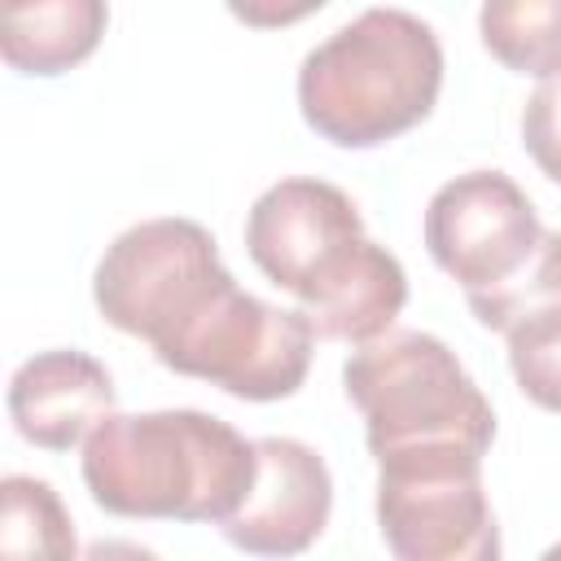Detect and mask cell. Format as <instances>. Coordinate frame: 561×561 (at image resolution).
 Wrapping results in <instances>:
<instances>
[{
  "label": "cell",
  "instance_id": "277c9868",
  "mask_svg": "<svg viewBox=\"0 0 561 561\" xmlns=\"http://www.w3.org/2000/svg\"><path fill=\"white\" fill-rule=\"evenodd\" d=\"M346 399L364 416V438L373 460L465 447L486 456L495 438V412L478 381L465 373L456 351L421 329H390L377 342L351 351Z\"/></svg>",
  "mask_w": 561,
  "mask_h": 561
},
{
  "label": "cell",
  "instance_id": "7a4b0ae2",
  "mask_svg": "<svg viewBox=\"0 0 561 561\" xmlns=\"http://www.w3.org/2000/svg\"><path fill=\"white\" fill-rule=\"evenodd\" d=\"M259 478V451L197 408L105 416L83 443V482L105 513L224 526Z\"/></svg>",
  "mask_w": 561,
  "mask_h": 561
},
{
  "label": "cell",
  "instance_id": "5b68a950",
  "mask_svg": "<svg viewBox=\"0 0 561 561\" xmlns=\"http://www.w3.org/2000/svg\"><path fill=\"white\" fill-rule=\"evenodd\" d=\"M237 280L219 263L215 237L193 219L167 215L131 224L105 245L92 298L118 333H131L162 355Z\"/></svg>",
  "mask_w": 561,
  "mask_h": 561
},
{
  "label": "cell",
  "instance_id": "ba28073f",
  "mask_svg": "<svg viewBox=\"0 0 561 561\" xmlns=\"http://www.w3.org/2000/svg\"><path fill=\"white\" fill-rule=\"evenodd\" d=\"M543 224L530 197L504 171H465L425 206V250L465 289H495L539 245Z\"/></svg>",
  "mask_w": 561,
  "mask_h": 561
},
{
  "label": "cell",
  "instance_id": "5bb4252c",
  "mask_svg": "<svg viewBox=\"0 0 561 561\" xmlns=\"http://www.w3.org/2000/svg\"><path fill=\"white\" fill-rule=\"evenodd\" d=\"M473 316L495 329V333H508L517 329L526 316L535 311H548V307H561V232H548L539 237V245L530 250V259L508 276L500 280L495 289H478V294H465Z\"/></svg>",
  "mask_w": 561,
  "mask_h": 561
},
{
  "label": "cell",
  "instance_id": "4fadbf2b",
  "mask_svg": "<svg viewBox=\"0 0 561 561\" xmlns=\"http://www.w3.org/2000/svg\"><path fill=\"white\" fill-rule=\"evenodd\" d=\"M478 31L486 53L517 75L561 70V0H486Z\"/></svg>",
  "mask_w": 561,
  "mask_h": 561
},
{
  "label": "cell",
  "instance_id": "7c38bea8",
  "mask_svg": "<svg viewBox=\"0 0 561 561\" xmlns=\"http://www.w3.org/2000/svg\"><path fill=\"white\" fill-rule=\"evenodd\" d=\"M0 561H75V522L44 478L0 482Z\"/></svg>",
  "mask_w": 561,
  "mask_h": 561
},
{
  "label": "cell",
  "instance_id": "ac0fdd59",
  "mask_svg": "<svg viewBox=\"0 0 561 561\" xmlns=\"http://www.w3.org/2000/svg\"><path fill=\"white\" fill-rule=\"evenodd\" d=\"M539 561H561V543H552V548H548V552H543Z\"/></svg>",
  "mask_w": 561,
  "mask_h": 561
},
{
  "label": "cell",
  "instance_id": "e0dca14e",
  "mask_svg": "<svg viewBox=\"0 0 561 561\" xmlns=\"http://www.w3.org/2000/svg\"><path fill=\"white\" fill-rule=\"evenodd\" d=\"M75 561H158L149 548H140V543H131V539H96V543H88Z\"/></svg>",
  "mask_w": 561,
  "mask_h": 561
},
{
  "label": "cell",
  "instance_id": "8fae6325",
  "mask_svg": "<svg viewBox=\"0 0 561 561\" xmlns=\"http://www.w3.org/2000/svg\"><path fill=\"white\" fill-rule=\"evenodd\" d=\"M101 0H48V4H9L0 13V53L13 70L57 75L83 61L105 31Z\"/></svg>",
  "mask_w": 561,
  "mask_h": 561
},
{
  "label": "cell",
  "instance_id": "3957f363",
  "mask_svg": "<svg viewBox=\"0 0 561 561\" xmlns=\"http://www.w3.org/2000/svg\"><path fill=\"white\" fill-rule=\"evenodd\" d=\"M443 88V48L408 9H364L298 66L307 127L346 149L381 145L416 127Z\"/></svg>",
  "mask_w": 561,
  "mask_h": 561
},
{
  "label": "cell",
  "instance_id": "8992f818",
  "mask_svg": "<svg viewBox=\"0 0 561 561\" xmlns=\"http://www.w3.org/2000/svg\"><path fill=\"white\" fill-rule=\"evenodd\" d=\"M377 526L394 561H500L482 456L465 447L377 460Z\"/></svg>",
  "mask_w": 561,
  "mask_h": 561
},
{
  "label": "cell",
  "instance_id": "9a60e30c",
  "mask_svg": "<svg viewBox=\"0 0 561 561\" xmlns=\"http://www.w3.org/2000/svg\"><path fill=\"white\" fill-rule=\"evenodd\" d=\"M508 337V368L526 399L561 412V307L526 316Z\"/></svg>",
  "mask_w": 561,
  "mask_h": 561
},
{
  "label": "cell",
  "instance_id": "6da1fadb",
  "mask_svg": "<svg viewBox=\"0 0 561 561\" xmlns=\"http://www.w3.org/2000/svg\"><path fill=\"white\" fill-rule=\"evenodd\" d=\"M245 250L272 285L302 302L316 337L377 342L408 302L403 263L364 232L359 206L329 180L294 175L259 193Z\"/></svg>",
  "mask_w": 561,
  "mask_h": 561
},
{
  "label": "cell",
  "instance_id": "52a82bcc",
  "mask_svg": "<svg viewBox=\"0 0 561 561\" xmlns=\"http://www.w3.org/2000/svg\"><path fill=\"white\" fill-rule=\"evenodd\" d=\"M311 342L316 333L302 311L272 307L232 285L188 333H180L158 355V364L202 377L237 399L267 403L302 386L311 368Z\"/></svg>",
  "mask_w": 561,
  "mask_h": 561
},
{
  "label": "cell",
  "instance_id": "2e32d148",
  "mask_svg": "<svg viewBox=\"0 0 561 561\" xmlns=\"http://www.w3.org/2000/svg\"><path fill=\"white\" fill-rule=\"evenodd\" d=\"M522 145L535 158V167L561 184V70L539 79V88L526 96L522 110Z\"/></svg>",
  "mask_w": 561,
  "mask_h": 561
},
{
  "label": "cell",
  "instance_id": "9c48e42d",
  "mask_svg": "<svg viewBox=\"0 0 561 561\" xmlns=\"http://www.w3.org/2000/svg\"><path fill=\"white\" fill-rule=\"evenodd\" d=\"M259 478L245 504L219 526L250 557H298L316 543L333 508V478L316 447L298 438H254Z\"/></svg>",
  "mask_w": 561,
  "mask_h": 561
},
{
  "label": "cell",
  "instance_id": "30bf717a",
  "mask_svg": "<svg viewBox=\"0 0 561 561\" xmlns=\"http://www.w3.org/2000/svg\"><path fill=\"white\" fill-rule=\"evenodd\" d=\"M9 416L26 443L70 451L114 416V381L83 351H39L9 381Z\"/></svg>",
  "mask_w": 561,
  "mask_h": 561
}]
</instances>
